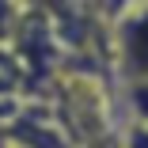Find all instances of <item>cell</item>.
<instances>
[{
    "instance_id": "6da1fadb",
    "label": "cell",
    "mask_w": 148,
    "mask_h": 148,
    "mask_svg": "<svg viewBox=\"0 0 148 148\" xmlns=\"http://www.w3.org/2000/svg\"><path fill=\"white\" fill-rule=\"evenodd\" d=\"M106 53L118 84L148 80V0L125 8L106 23Z\"/></svg>"
},
{
    "instance_id": "7a4b0ae2",
    "label": "cell",
    "mask_w": 148,
    "mask_h": 148,
    "mask_svg": "<svg viewBox=\"0 0 148 148\" xmlns=\"http://www.w3.org/2000/svg\"><path fill=\"white\" fill-rule=\"evenodd\" d=\"M31 95H34V80L27 61L19 57L15 46H0V114H12Z\"/></svg>"
},
{
    "instance_id": "3957f363",
    "label": "cell",
    "mask_w": 148,
    "mask_h": 148,
    "mask_svg": "<svg viewBox=\"0 0 148 148\" xmlns=\"http://www.w3.org/2000/svg\"><path fill=\"white\" fill-rule=\"evenodd\" d=\"M118 99H122V114H125V122H137V125L148 129V80L118 84Z\"/></svg>"
},
{
    "instance_id": "277c9868",
    "label": "cell",
    "mask_w": 148,
    "mask_h": 148,
    "mask_svg": "<svg viewBox=\"0 0 148 148\" xmlns=\"http://www.w3.org/2000/svg\"><path fill=\"white\" fill-rule=\"evenodd\" d=\"M27 15V0H0V46H12Z\"/></svg>"
},
{
    "instance_id": "5b68a950",
    "label": "cell",
    "mask_w": 148,
    "mask_h": 148,
    "mask_svg": "<svg viewBox=\"0 0 148 148\" xmlns=\"http://www.w3.org/2000/svg\"><path fill=\"white\" fill-rule=\"evenodd\" d=\"M118 148H148V129H144V125H137V122H122Z\"/></svg>"
},
{
    "instance_id": "8992f818",
    "label": "cell",
    "mask_w": 148,
    "mask_h": 148,
    "mask_svg": "<svg viewBox=\"0 0 148 148\" xmlns=\"http://www.w3.org/2000/svg\"><path fill=\"white\" fill-rule=\"evenodd\" d=\"M84 4L87 8H91V12H99L106 23L114 19V15H122L125 8H133V4H140V0H84Z\"/></svg>"
},
{
    "instance_id": "52a82bcc",
    "label": "cell",
    "mask_w": 148,
    "mask_h": 148,
    "mask_svg": "<svg viewBox=\"0 0 148 148\" xmlns=\"http://www.w3.org/2000/svg\"><path fill=\"white\" fill-rule=\"evenodd\" d=\"M0 148H12V144H8V140H4V137H0Z\"/></svg>"
},
{
    "instance_id": "ba28073f",
    "label": "cell",
    "mask_w": 148,
    "mask_h": 148,
    "mask_svg": "<svg viewBox=\"0 0 148 148\" xmlns=\"http://www.w3.org/2000/svg\"><path fill=\"white\" fill-rule=\"evenodd\" d=\"M0 118H4V114H0Z\"/></svg>"
}]
</instances>
